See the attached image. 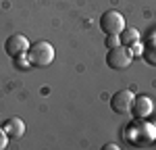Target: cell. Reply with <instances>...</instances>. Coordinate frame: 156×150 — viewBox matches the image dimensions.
Here are the masks:
<instances>
[{
    "mask_svg": "<svg viewBox=\"0 0 156 150\" xmlns=\"http://www.w3.org/2000/svg\"><path fill=\"white\" fill-rule=\"evenodd\" d=\"M104 150H117V146H115V144H106V146H104Z\"/></svg>",
    "mask_w": 156,
    "mask_h": 150,
    "instance_id": "7c38bea8",
    "label": "cell"
},
{
    "mask_svg": "<svg viewBox=\"0 0 156 150\" xmlns=\"http://www.w3.org/2000/svg\"><path fill=\"white\" fill-rule=\"evenodd\" d=\"M152 111H154V102L148 98L146 94H140V96H135V98H133L131 112L137 117V119H146V117H150Z\"/></svg>",
    "mask_w": 156,
    "mask_h": 150,
    "instance_id": "8992f818",
    "label": "cell"
},
{
    "mask_svg": "<svg viewBox=\"0 0 156 150\" xmlns=\"http://www.w3.org/2000/svg\"><path fill=\"white\" fill-rule=\"evenodd\" d=\"M142 56H144V61L148 62V65L156 67V40L146 44V48L142 50Z\"/></svg>",
    "mask_w": 156,
    "mask_h": 150,
    "instance_id": "9c48e42d",
    "label": "cell"
},
{
    "mask_svg": "<svg viewBox=\"0 0 156 150\" xmlns=\"http://www.w3.org/2000/svg\"><path fill=\"white\" fill-rule=\"evenodd\" d=\"M29 48V40L23 36V34H12V36L6 38L4 42V52L11 56V59H19L21 54H25Z\"/></svg>",
    "mask_w": 156,
    "mask_h": 150,
    "instance_id": "277c9868",
    "label": "cell"
},
{
    "mask_svg": "<svg viewBox=\"0 0 156 150\" xmlns=\"http://www.w3.org/2000/svg\"><path fill=\"white\" fill-rule=\"evenodd\" d=\"M133 92L131 90H119L117 94H112L110 98V109L117 115H127L131 112V104H133Z\"/></svg>",
    "mask_w": 156,
    "mask_h": 150,
    "instance_id": "5b68a950",
    "label": "cell"
},
{
    "mask_svg": "<svg viewBox=\"0 0 156 150\" xmlns=\"http://www.w3.org/2000/svg\"><path fill=\"white\" fill-rule=\"evenodd\" d=\"M100 29L106 36H119L121 31L125 29V19L119 11H106L102 12L100 17Z\"/></svg>",
    "mask_w": 156,
    "mask_h": 150,
    "instance_id": "3957f363",
    "label": "cell"
},
{
    "mask_svg": "<svg viewBox=\"0 0 156 150\" xmlns=\"http://www.w3.org/2000/svg\"><path fill=\"white\" fill-rule=\"evenodd\" d=\"M25 54H27V61L31 67H48L54 61V48L50 42H44V40L29 44Z\"/></svg>",
    "mask_w": 156,
    "mask_h": 150,
    "instance_id": "6da1fadb",
    "label": "cell"
},
{
    "mask_svg": "<svg viewBox=\"0 0 156 150\" xmlns=\"http://www.w3.org/2000/svg\"><path fill=\"white\" fill-rule=\"evenodd\" d=\"M6 144H9V136H6V134H4V129L0 127V150L6 148Z\"/></svg>",
    "mask_w": 156,
    "mask_h": 150,
    "instance_id": "8fae6325",
    "label": "cell"
},
{
    "mask_svg": "<svg viewBox=\"0 0 156 150\" xmlns=\"http://www.w3.org/2000/svg\"><path fill=\"white\" fill-rule=\"evenodd\" d=\"M133 61V50L129 46H115V48H108V54H106V65L110 69H115V71H123V69H127Z\"/></svg>",
    "mask_w": 156,
    "mask_h": 150,
    "instance_id": "7a4b0ae2",
    "label": "cell"
},
{
    "mask_svg": "<svg viewBox=\"0 0 156 150\" xmlns=\"http://www.w3.org/2000/svg\"><path fill=\"white\" fill-rule=\"evenodd\" d=\"M119 44H121L119 36H106V46L108 48H115V46H119Z\"/></svg>",
    "mask_w": 156,
    "mask_h": 150,
    "instance_id": "30bf717a",
    "label": "cell"
},
{
    "mask_svg": "<svg viewBox=\"0 0 156 150\" xmlns=\"http://www.w3.org/2000/svg\"><path fill=\"white\" fill-rule=\"evenodd\" d=\"M0 127L4 129V134L9 136V140H19V138L25 134V121H23V119H19V117H11V119H6Z\"/></svg>",
    "mask_w": 156,
    "mask_h": 150,
    "instance_id": "52a82bcc",
    "label": "cell"
},
{
    "mask_svg": "<svg viewBox=\"0 0 156 150\" xmlns=\"http://www.w3.org/2000/svg\"><path fill=\"white\" fill-rule=\"evenodd\" d=\"M119 40L123 46H135V44H140V31L135 29V27H125L123 31L119 34Z\"/></svg>",
    "mask_w": 156,
    "mask_h": 150,
    "instance_id": "ba28073f",
    "label": "cell"
}]
</instances>
